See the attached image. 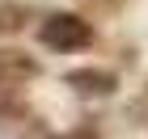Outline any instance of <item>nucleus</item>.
I'll list each match as a JSON object with an SVG mask.
<instances>
[{
    "mask_svg": "<svg viewBox=\"0 0 148 139\" xmlns=\"http://www.w3.org/2000/svg\"><path fill=\"white\" fill-rule=\"evenodd\" d=\"M38 38H42V46H51V51H80V46L93 42V30H89V21H80L76 13H55V17L42 21Z\"/></svg>",
    "mask_w": 148,
    "mask_h": 139,
    "instance_id": "f257e3e1",
    "label": "nucleus"
},
{
    "mask_svg": "<svg viewBox=\"0 0 148 139\" xmlns=\"http://www.w3.org/2000/svg\"><path fill=\"white\" fill-rule=\"evenodd\" d=\"M68 80L72 84H89V89H85V93H106V89H110V76H106V72H72V76H68Z\"/></svg>",
    "mask_w": 148,
    "mask_h": 139,
    "instance_id": "f03ea898",
    "label": "nucleus"
}]
</instances>
